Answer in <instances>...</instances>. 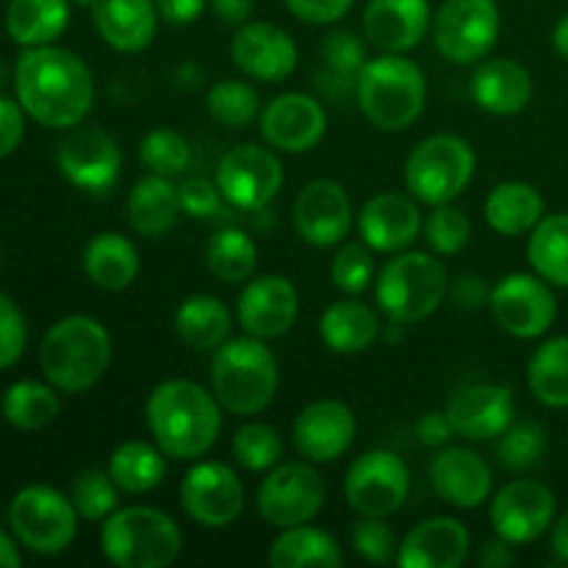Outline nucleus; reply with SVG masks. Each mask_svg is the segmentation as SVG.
<instances>
[{"label": "nucleus", "instance_id": "nucleus-50", "mask_svg": "<svg viewBox=\"0 0 568 568\" xmlns=\"http://www.w3.org/2000/svg\"><path fill=\"white\" fill-rule=\"evenodd\" d=\"M349 541L366 564L386 566L397 560V536L383 519L361 516V521H355V527L349 530Z\"/></svg>", "mask_w": 568, "mask_h": 568}, {"label": "nucleus", "instance_id": "nucleus-56", "mask_svg": "<svg viewBox=\"0 0 568 568\" xmlns=\"http://www.w3.org/2000/svg\"><path fill=\"white\" fill-rule=\"evenodd\" d=\"M455 436L453 422H449L447 410H427L419 422H416V438H419L425 447L442 449L444 444H449V438Z\"/></svg>", "mask_w": 568, "mask_h": 568}, {"label": "nucleus", "instance_id": "nucleus-17", "mask_svg": "<svg viewBox=\"0 0 568 568\" xmlns=\"http://www.w3.org/2000/svg\"><path fill=\"white\" fill-rule=\"evenodd\" d=\"M555 494L538 480H514L491 499V525L510 547L538 541L555 521Z\"/></svg>", "mask_w": 568, "mask_h": 568}, {"label": "nucleus", "instance_id": "nucleus-58", "mask_svg": "<svg viewBox=\"0 0 568 568\" xmlns=\"http://www.w3.org/2000/svg\"><path fill=\"white\" fill-rule=\"evenodd\" d=\"M209 6L216 14V20L236 28L250 22V17H253L255 11V0H209Z\"/></svg>", "mask_w": 568, "mask_h": 568}, {"label": "nucleus", "instance_id": "nucleus-6", "mask_svg": "<svg viewBox=\"0 0 568 568\" xmlns=\"http://www.w3.org/2000/svg\"><path fill=\"white\" fill-rule=\"evenodd\" d=\"M181 527L155 508H122L103 519L100 549L120 568H164L181 555Z\"/></svg>", "mask_w": 568, "mask_h": 568}, {"label": "nucleus", "instance_id": "nucleus-51", "mask_svg": "<svg viewBox=\"0 0 568 568\" xmlns=\"http://www.w3.org/2000/svg\"><path fill=\"white\" fill-rule=\"evenodd\" d=\"M28 344V325L14 300L0 294V372L22 358Z\"/></svg>", "mask_w": 568, "mask_h": 568}, {"label": "nucleus", "instance_id": "nucleus-36", "mask_svg": "<svg viewBox=\"0 0 568 568\" xmlns=\"http://www.w3.org/2000/svg\"><path fill=\"white\" fill-rule=\"evenodd\" d=\"M344 552L336 538L316 527H286L270 547V566L275 568H338Z\"/></svg>", "mask_w": 568, "mask_h": 568}, {"label": "nucleus", "instance_id": "nucleus-21", "mask_svg": "<svg viewBox=\"0 0 568 568\" xmlns=\"http://www.w3.org/2000/svg\"><path fill=\"white\" fill-rule=\"evenodd\" d=\"M297 288L283 275L255 277L239 294L236 316L247 336L264 338V342L286 336L297 322Z\"/></svg>", "mask_w": 568, "mask_h": 568}, {"label": "nucleus", "instance_id": "nucleus-29", "mask_svg": "<svg viewBox=\"0 0 568 568\" xmlns=\"http://www.w3.org/2000/svg\"><path fill=\"white\" fill-rule=\"evenodd\" d=\"M471 100L488 114H519L532 100V75L514 59L480 61L471 75Z\"/></svg>", "mask_w": 568, "mask_h": 568}, {"label": "nucleus", "instance_id": "nucleus-33", "mask_svg": "<svg viewBox=\"0 0 568 568\" xmlns=\"http://www.w3.org/2000/svg\"><path fill=\"white\" fill-rule=\"evenodd\" d=\"M320 72L316 83L327 98H347L355 92L361 70L366 67V44L358 33L353 31H331L322 39L320 48Z\"/></svg>", "mask_w": 568, "mask_h": 568}, {"label": "nucleus", "instance_id": "nucleus-24", "mask_svg": "<svg viewBox=\"0 0 568 568\" xmlns=\"http://www.w3.org/2000/svg\"><path fill=\"white\" fill-rule=\"evenodd\" d=\"M433 28L427 0H369L364 9V33L383 53H408L425 42Z\"/></svg>", "mask_w": 568, "mask_h": 568}, {"label": "nucleus", "instance_id": "nucleus-48", "mask_svg": "<svg viewBox=\"0 0 568 568\" xmlns=\"http://www.w3.org/2000/svg\"><path fill=\"white\" fill-rule=\"evenodd\" d=\"M425 239L436 255H458L471 239L469 216L453 203L433 205L430 216L425 220Z\"/></svg>", "mask_w": 568, "mask_h": 568}, {"label": "nucleus", "instance_id": "nucleus-60", "mask_svg": "<svg viewBox=\"0 0 568 568\" xmlns=\"http://www.w3.org/2000/svg\"><path fill=\"white\" fill-rule=\"evenodd\" d=\"M552 552L568 564V514L560 516L552 527Z\"/></svg>", "mask_w": 568, "mask_h": 568}, {"label": "nucleus", "instance_id": "nucleus-4", "mask_svg": "<svg viewBox=\"0 0 568 568\" xmlns=\"http://www.w3.org/2000/svg\"><path fill=\"white\" fill-rule=\"evenodd\" d=\"M281 386L277 358L264 338H227L211 361V392L236 416L261 414Z\"/></svg>", "mask_w": 568, "mask_h": 568}, {"label": "nucleus", "instance_id": "nucleus-42", "mask_svg": "<svg viewBox=\"0 0 568 568\" xmlns=\"http://www.w3.org/2000/svg\"><path fill=\"white\" fill-rule=\"evenodd\" d=\"M205 261H209L211 275L220 277L222 283H244L255 275L258 247L239 227H222L211 236L209 247H205Z\"/></svg>", "mask_w": 568, "mask_h": 568}, {"label": "nucleus", "instance_id": "nucleus-61", "mask_svg": "<svg viewBox=\"0 0 568 568\" xmlns=\"http://www.w3.org/2000/svg\"><path fill=\"white\" fill-rule=\"evenodd\" d=\"M22 566V555L17 549V544L0 530V568H20Z\"/></svg>", "mask_w": 568, "mask_h": 568}, {"label": "nucleus", "instance_id": "nucleus-32", "mask_svg": "<svg viewBox=\"0 0 568 568\" xmlns=\"http://www.w3.org/2000/svg\"><path fill=\"white\" fill-rule=\"evenodd\" d=\"M83 270L103 292H122L139 275L136 244L122 233H98L83 250Z\"/></svg>", "mask_w": 568, "mask_h": 568}, {"label": "nucleus", "instance_id": "nucleus-23", "mask_svg": "<svg viewBox=\"0 0 568 568\" xmlns=\"http://www.w3.org/2000/svg\"><path fill=\"white\" fill-rule=\"evenodd\" d=\"M516 399L508 386L497 383H475L453 394L447 405V416L453 422L455 436L469 442H488L499 438L514 425Z\"/></svg>", "mask_w": 568, "mask_h": 568}, {"label": "nucleus", "instance_id": "nucleus-18", "mask_svg": "<svg viewBox=\"0 0 568 568\" xmlns=\"http://www.w3.org/2000/svg\"><path fill=\"white\" fill-rule=\"evenodd\" d=\"M266 144L281 153H308L325 139L327 114L320 100L303 92L277 94L258 116Z\"/></svg>", "mask_w": 568, "mask_h": 568}, {"label": "nucleus", "instance_id": "nucleus-39", "mask_svg": "<svg viewBox=\"0 0 568 568\" xmlns=\"http://www.w3.org/2000/svg\"><path fill=\"white\" fill-rule=\"evenodd\" d=\"M527 383L547 408H568V336L549 338L532 353Z\"/></svg>", "mask_w": 568, "mask_h": 568}, {"label": "nucleus", "instance_id": "nucleus-13", "mask_svg": "<svg viewBox=\"0 0 568 568\" xmlns=\"http://www.w3.org/2000/svg\"><path fill=\"white\" fill-rule=\"evenodd\" d=\"M216 186L222 197L236 209L261 211L281 192L283 164L272 150L258 144H239L220 159Z\"/></svg>", "mask_w": 568, "mask_h": 568}, {"label": "nucleus", "instance_id": "nucleus-28", "mask_svg": "<svg viewBox=\"0 0 568 568\" xmlns=\"http://www.w3.org/2000/svg\"><path fill=\"white\" fill-rule=\"evenodd\" d=\"M92 20L105 44L120 53L150 48L159 31L155 0H94Z\"/></svg>", "mask_w": 568, "mask_h": 568}, {"label": "nucleus", "instance_id": "nucleus-46", "mask_svg": "<svg viewBox=\"0 0 568 568\" xmlns=\"http://www.w3.org/2000/svg\"><path fill=\"white\" fill-rule=\"evenodd\" d=\"M547 455V433L536 422H519L510 425L508 430L499 436L497 458L505 469L510 471H527L538 466Z\"/></svg>", "mask_w": 568, "mask_h": 568}, {"label": "nucleus", "instance_id": "nucleus-57", "mask_svg": "<svg viewBox=\"0 0 568 568\" xmlns=\"http://www.w3.org/2000/svg\"><path fill=\"white\" fill-rule=\"evenodd\" d=\"M209 0H155L159 17L170 26H189L205 11Z\"/></svg>", "mask_w": 568, "mask_h": 568}, {"label": "nucleus", "instance_id": "nucleus-14", "mask_svg": "<svg viewBox=\"0 0 568 568\" xmlns=\"http://www.w3.org/2000/svg\"><path fill=\"white\" fill-rule=\"evenodd\" d=\"M494 322L516 338H538L555 325L558 300L541 275L514 272L491 288Z\"/></svg>", "mask_w": 568, "mask_h": 568}, {"label": "nucleus", "instance_id": "nucleus-11", "mask_svg": "<svg viewBox=\"0 0 568 568\" xmlns=\"http://www.w3.org/2000/svg\"><path fill=\"white\" fill-rule=\"evenodd\" d=\"M410 494V471L392 449H372L353 460L344 477V497L358 516L386 519Z\"/></svg>", "mask_w": 568, "mask_h": 568}, {"label": "nucleus", "instance_id": "nucleus-53", "mask_svg": "<svg viewBox=\"0 0 568 568\" xmlns=\"http://www.w3.org/2000/svg\"><path fill=\"white\" fill-rule=\"evenodd\" d=\"M283 3L297 20L311 22V26H333L347 17L355 0H283Z\"/></svg>", "mask_w": 568, "mask_h": 568}, {"label": "nucleus", "instance_id": "nucleus-15", "mask_svg": "<svg viewBox=\"0 0 568 568\" xmlns=\"http://www.w3.org/2000/svg\"><path fill=\"white\" fill-rule=\"evenodd\" d=\"M181 503L189 519L209 530H220L242 516L244 486L231 466L220 460H203L183 477Z\"/></svg>", "mask_w": 568, "mask_h": 568}, {"label": "nucleus", "instance_id": "nucleus-34", "mask_svg": "<svg viewBox=\"0 0 568 568\" xmlns=\"http://www.w3.org/2000/svg\"><path fill=\"white\" fill-rule=\"evenodd\" d=\"M70 26V0H9L6 31L22 48L53 44Z\"/></svg>", "mask_w": 568, "mask_h": 568}, {"label": "nucleus", "instance_id": "nucleus-37", "mask_svg": "<svg viewBox=\"0 0 568 568\" xmlns=\"http://www.w3.org/2000/svg\"><path fill=\"white\" fill-rule=\"evenodd\" d=\"M231 311L211 294H192L175 311V333L192 349H216L231 338Z\"/></svg>", "mask_w": 568, "mask_h": 568}, {"label": "nucleus", "instance_id": "nucleus-41", "mask_svg": "<svg viewBox=\"0 0 568 568\" xmlns=\"http://www.w3.org/2000/svg\"><path fill=\"white\" fill-rule=\"evenodd\" d=\"M527 258L536 275L552 286L568 288V214L544 216L538 222L527 244Z\"/></svg>", "mask_w": 568, "mask_h": 568}, {"label": "nucleus", "instance_id": "nucleus-35", "mask_svg": "<svg viewBox=\"0 0 568 568\" xmlns=\"http://www.w3.org/2000/svg\"><path fill=\"white\" fill-rule=\"evenodd\" d=\"M544 220V197L521 181L499 183L486 200V222L503 236H525Z\"/></svg>", "mask_w": 568, "mask_h": 568}, {"label": "nucleus", "instance_id": "nucleus-31", "mask_svg": "<svg viewBox=\"0 0 568 568\" xmlns=\"http://www.w3.org/2000/svg\"><path fill=\"white\" fill-rule=\"evenodd\" d=\"M320 336L333 353L358 355L381 338V320L369 305L358 303V300H338V303L327 305L322 314Z\"/></svg>", "mask_w": 568, "mask_h": 568}, {"label": "nucleus", "instance_id": "nucleus-12", "mask_svg": "<svg viewBox=\"0 0 568 568\" xmlns=\"http://www.w3.org/2000/svg\"><path fill=\"white\" fill-rule=\"evenodd\" d=\"M258 514L277 530L308 525L325 503V483L320 471L303 460L277 464L258 488Z\"/></svg>", "mask_w": 568, "mask_h": 568}, {"label": "nucleus", "instance_id": "nucleus-8", "mask_svg": "<svg viewBox=\"0 0 568 568\" xmlns=\"http://www.w3.org/2000/svg\"><path fill=\"white\" fill-rule=\"evenodd\" d=\"M477 155L466 139L436 133L410 150L405 161V186L419 203H455L475 178Z\"/></svg>", "mask_w": 568, "mask_h": 568}, {"label": "nucleus", "instance_id": "nucleus-38", "mask_svg": "<svg viewBox=\"0 0 568 568\" xmlns=\"http://www.w3.org/2000/svg\"><path fill=\"white\" fill-rule=\"evenodd\" d=\"M109 475L116 488L125 494H150L159 488L166 477V455L159 444L125 442L111 453Z\"/></svg>", "mask_w": 568, "mask_h": 568}, {"label": "nucleus", "instance_id": "nucleus-20", "mask_svg": "<svg viewBox=\"0 0 568 568\" xmlns=\"http://www.w3.org/2000/svg\"><path fill=\"white\" fill-rule=\"evenodd\" d=\"M231 59L253 81H286L297 67V42L275 22H244L231 42Z\"/></svg>", "mask_w": 568, "mask_h": 568}, {"label": "nucleus", "instance_id": "nucleus-63", "mask_svg": "<svg viewBox=\"0 0 568 568\" xmlns=\"http://www.w3.org/2000/svg\"><path fill=\"white\" fill-rule=\"evenodd\" d=\"M70 3H75V6H83V9H87V6H89V9H92V6H94V0H70Z\"/></svg>", "mask_w": 568, "mask_h": 568}, {"label": "nucleus", "instance_id": "nucleus-3", "mask_svg": "<svg viewBox=\"0 0 568 568\" xmlns=\"http://www.w3.org/2000/svg\"><path fill=\"white\" fill-rule=\"evenodd\" d=\"M111 364V336L92 316L59 320L42 338L39 366L55 392L81 394L98 386Z\"/></svg>", "mask_w": 568, "mask_h": 568}, {"label": "nucleus", "instance_id": "nucleus-10", "mask_svg": "<svg viewBox=\"0 0 568 568\" xmlns=\"http://www.w3.org/2000/svg\"><path fill=\"white\" fill-rule=\"evenodd\" d=\"M497 0H444L433 14V42L453 64H480L499 37Z\"/></svg>", "mask_w": 568, "mask_h": 568}, {"label": "nucleus", "instance_id": "nucleus-16", "mask_svg": "<svg viewBox=\"0 0 568 568\" xmlns=\"http://www.w3.org/2000/svg\"><path fill=\"white\" fill-rule=\"evenodd\" d=\"M55 164L72 186L103 194L116 183L122 170V150L111 133L100 128H70L55 150Z\"/></svg>", "mask_w": 568, "mask_h": 568}, {"label": "nucleus", "instance_id": "nucleus-54", "mask_svg": "<svg viewBox=\"0 0 568 568\" xmlns=\"http://www.w3.org/2000/svg\"><path fill=\"white\" fill-rule=\"evenodd\" d=\"M26 136V109L20 100H9L0 94V161L9 159L20 148Z\"/></svg>", "mask_w": 568, "mask_h": 568}, {"label": "nucleus", "instance_id": "nucleus-45", "mask_svg": "<svg viewBox=\"0 0 568 568\" xmlns=\"http://www.w3.org/2000/svg\"><path fill=\"white\" fill-rule=\"evenodd\" d=\"M139 159H142L144 170L153 175L175 178L189 170L192 164V144L183 133L170 131V128H159L150 131L139 144Z\"/></svg>", "mask_w": 568, "mask_h": 568}, {"label": "nucleus", "instance_id": "nucleus-19", "mask_svg": "<svg viewBox=\"0 0 568 568\" xmlns=\"http://www.w3.org/2000/svg\"><path fill=\"white\" fill-rule=\"evenodd\" d=\"M358 422L342 399H316L294 419V447L311 464H333L355 442Z\"/></svg>", "mask_w": 568, "mask_h": 568}, {"label": "nucleus", "instance_id": "nucleus-25", "mask_svg": "<svg viewBox=\"0 0 568 568\" xmlns=\"http://www.w3.org/2000/svg\"><path fill=\"white\" fill-rule=\"evenodd\" d=\"M422 222L419 205L397 192H383L366 200L358 214L361 242L369 244L375 253H399L419 239Z\"/></svg>", "mask_w": 568, "mask_h": 568}, {"label": "nucleus", "instance_id": "nucleus-9", "mask_svg": "<svg viewBox=\"0 0 568 568\" xmlns=\"http://www.w3.org/2000/svg\"><path fill=\"white\" fill-rule=\"evenodd\" d=\"M11 532L37 555H61L78 532V510L72 499L50 486H28L9 505Z\"/></svg>", "mask_w": 568, "mask_h": 568}, {"label": "nucleus", "instance_id": "nucleus-47", "mask_svg": "<svg viewBox=\"0 0 568 568\" xmlns=\"http://www.w3.org/2000/svg\"><path fill=\"white\" fill-rule=\"evenodd\" d=\"M72 505H75L78 516L87 521H103L109 519L120 503V488L111 480L109 471L87 469L72 480Z\"/></svg>", "mask_w": 568, "mask_h": 568}, {"label": "nucleus", "instance_id": "nucleus-62", "mask_svg": "<svg viewBox=\"0 0 568 568\" xmlns=\"http://www.w3.org/2000/svg\"><path fill=\"white\" fill-rule=\"evenodd\" d=\"M552 48L558 50L560 59L568 61V14L564 17V20L558 22V26H555V31H552Z\"/></svg>", "mask_w": 568, "mask_h": 568}, {"label": "nucleus", "instance_id": "nucleus-52", "mask_svg": "<svg viewBox=\"0 0 568 568\" xmlns=\"http://www.w3.org/2000/svg\"><path fill=\"white\" fill-rule=\"evenodd\" d=\"M178 200H181V211L192 220H211L222 211V192L216 181H205V178H186L178 186Z\"/></svg>", "mask_w": 568, "mask_h": 568}, {"label": "nucleus", "instance_id": "nucleus-26", "mask_svg": "<svg viewBox=\"0 0 568 568\" xmlns=\"http://www.w3.org/2000/svg\"><path fill=\"white\" fill-rule=\"evenodd\" d=\"M471 536L464 521L453 516H436L405 536L399 544L397 564L403 568H458L469 558Z\"/></svg>", "mask_w": 568, "mask_h": 568}, {"label": "nucleus", "instance_id": "nucleus-59", "mask_svg": "<svg viewBox=\"0 0 568 568\" xmlns=\"http://www.w3.org/2000/svg\"><path fill=\"white\" fill-rule=\"evenodd\" d=\"M514 552H510V544L503 541V538L497 536V541H488L486 547L480 549V555H477V564L483 568H505L514 564Z\"/></svg>", "mask_w": 568, "mask_h": 568}, {"label": "nucleus", "instance_id": "nucleus-55", "mask_svg": "<svg viewBox=\"0 0 568 568\" xmlns=\"http://www.w3.org/2000/svg\"><path fill=\"white\" fill-rule=\"evenodd\" d=\"M449 297H453V303L458 305V308L477 311L483 308V305L491 303V288L486 286V281H483L480 275L466 272V275H458L449 283Z\"/></svg>", "mask_w": 568, "mask_h": 568}, {"label": "nucleus", "instance_id": "nucleus-5", "mask_svg": "<svg viewBox=\"0 0 568 568\" xmlns=\"http://www.w3.org/2000/svg\"><path fill=\"white\" fill-rule=\"evenodd\" d=\"M355 100L375 128L405 131L425 111V72L403 53H383L366 61V67L361 70L358 83H355Z\"/></svg>", "mask_w": 568, "mask_h": 568}, {"label": "nucleus", "instance_id": "nucleus-1", "mask_svg": "<svg viewBox=\"0 0 568 568\" xmlns=\"http://www.w3.org/2000/svg\"><path fill=\"white\" fill-rule=\"evenodd\" d=\"M14 92L31 120L44 128H75L94 103V81L81 55L55 44L26 48L14 67Z\"/></svg>", "mask_w": 568, "mask_h": 568}, {"label": "nucleus", "instance_id": "nucleus-7", "mask_svg": "<svg viewBox=\"0 0 568 568\" xmlns=\"http://www.w3.org/2000/svg\"><path fill=\"white\" fill-rule=\"evenodd\" d=\"M449 294V275L430 253H399L381 270L375 283L377 308L388 322L410 325L442 308Z\"/></svg>", "mask_w": 568, "mask_h": 568}, {"label": "nucleus", "instance_id": "nucleus-44", "mask_svg": "<svg viewBox=\"0 0 568 568\" xmlns=\"http://www.w3.org/2000/svg\"><path fill=\"white\" fill-rule=\"evenodd\" d=\"M233 458L247 471H270L281 464L283 442L281 433L264 422H250L236 430L231 442Z\"/></svg>", "mask_w": 568, "mask_h": 568}, {"label": "nucleus", "instance_id": "nucleus-43", "mask_svg": "<svg viewBox=\"0 0 568 568\" xmlns=\"http://www.w3.org/2000/svg\"><path fill=\"white\" fill-rule=\"evenodd\" d=\"M205 105L211 120L225 128H247L261 116L258 92L247 81H233V78L214 83Z\"/></svg>", "mask_w": 568, "mask_h": 568}, {"label": "nucleus", "instance_id": "nucleus-2", "mask_svg": "<svg viewBox=\"0 0 568 568\" xmlns=\"http://www.w3.org/2000/svg\"><path fill=\"white\" fill-rule=\"evenodd\" d=\"M220 399L194 381H164L150 392L144 419L153 442L172 460H197L222 430Z\"/></svg>", "mask_w": 568, "mask_h": 568}, {"label": "nucleus", "instance_id": "nucleus-30", "mask_svg": "<svg viewBox=\"0 0 568 568\" xmlns=\"http://www.w3.org/2000/svg\"><path fill=\"white\" fill-rule=\"evenodd\" d=\"M181 214L178 189L164 175L150 172L133 186L131 197H128V225L144 239L166 236L178 225Z\"/></svg>", "mask_w": 568, "mask_h": 568}, {"label": "nucleus", "instance_id": "nucleus-49", "mask_svg": "<svg viewBox=\"0 0 568 568\" xmlns=\"http://www.w3.org/2000/svg\"><path fill=\"white\" fill-rule=\"evenodd\" d=\"M331 277L344 294H364L375 277V250L366 242H349L333 255Z\"/></svg>", "mask_w": 568, "mask_h": 568}, {"label": "nucleus", "instance_id": "nucleus-40", "mask_svg": "<svg viewBox=\"0 0 568 568\" xmlns=\"http://www.w3.org/2000/svg\"><path fill=\"white\" fill-rule=\"evenodd\" d=\"M59 394L50 383L39 381H17L6 388L0 399L6 422L20 430H42L59 416Z\"/></svg>", "mask_w": 568, "mask_h": 568}, {"label": "nucleus", "instance_id": "nucleus-27", "mask_svg": "<svg viewBox=\"0 0 568 568\" xmlns=\"http://www.w3.org/2000/svg\"><path fill=\"white\" fill-rule=\"evenodd\" d=\"M430 483L444 503L475 510L491 497V469L477 453L464 447H447L433 458Z\"/></svg>", "mask_w": 568, "mask_h": 568}, {"label": "nucleus", "instance_id": "nucleus-22", "mask_svg": "<svg viewBox=\"0 0 568 568\" xmlns=\"http://www.w3.org/2000/svg\"><path fill=\"white\" fill-rule=\"evenodd\" d=\"M294 227L314 247H336L353 227V200L336 181H311L294 203Z\"/></svg>", "mask_w": 568, "mask_h": 568}]
</instances>
